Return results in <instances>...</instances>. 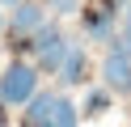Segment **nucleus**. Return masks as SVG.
Instances as JSON below:
<instances>
[{
  "label": "nucleus",
  "instance_id": "f257e3e1",
  "mask_svg": "<svg viewBox=\"0 0 131 127\" xmlns=\"http://www.w3.org/2000/svg\"><path fill=\"white\" fill-rule=\"evenodd\" d=\"M38 64L34 59H9L4 64V72H0V106L4 110H26L30 106V97H34L42 85H38Z\"/></svg>",
  "mask_w": 131,
  "mask_h": 127
},
{
  "label": "nucleus",
  "instance_id": "f03ea898",
  "mask_svg": "<svg viewBox=\"0 0 131 127\" xmlns=\"http://www.w3.org/2000/svg\"><path fill=\"white\" fill-rule=\"evenodd\" d=\"M68 47H72V38L59 30V21H47L42 30L30 38V55H34L38 72H47V76H55V72L63 68V55H68Z\"/></svg>",
  "mask_w": 131,
  "mask_h": 127
},
{
  "label": "nucleus",
  "instance_id": "7ed1b4c3",
  "mask_svg": "<svg viewBox=\"0 0 131 127\" xmlns=\"http://www.w3.org/2000/svg\"><path fill=\"white\" fill-rule=\"evenodd\" d=\"M47 21H51V17H47V4H42V0H21V4L9 13V30H4V34L13 38L9 47L30 51V38H34V34L42 30Z\"/></svg>",
  "mask_w": 131,
  "mask_h": 127
},
{
  "label": "nucleus",
  "instance_id": "20e7f679",
  "mask_svg": "<svg viewBox=\"0 0 131 127\" xmlns=\"http://www.w3.org/2000/svg\"><path fill=\"white\" fill-rule=\"evenodd\" d=\"M97 76H102V85L114 93V97H131V59L110 55V51H106V59H102V68H97Z\"/></svg>",
  "mask_w": 131,
  "mask_h": 127
},
{
  "label": "nucleus",
  "instance_id": "39448f33",
  "mask_svg": "<svg viewBox=\"0 0 131 127\" xmlns=\"http://www.w3.org/2000/svg\"><path fill=\"white\" fill-rule=\"evenodd\" d=\"M55 76H59V85H63V89L89 85V51H85V42H76V38H72L68 55H63V68H59Z\"/></svg>",
  "mask_w": 131,
  "mask_h": 127
},
{
  "label": "nucleus",
  "instance_id": "423d86ee",
  "mask_svg": "<svg viewBox=\"0 0 131 127\" xmlns=\"http://www.w3.org/2000/svg\"><path fill=\"white\" fill-rule=\"evenodd\" d=\"M55 97H59V89H38L30 97V106L21 110V127H47V119L55 110Z\"/></svg>",
  "mask_w": 131,
  "mask_h": 127
},
{
  "label": "nucleus",
  "instance_id": "0eeeda50",
  "mask_svg": "<svg viewBox=\"0 0 131 127\" xmlns=\"http://www.w3.org/2000/svg\"><path fill=\"white\" fill-rule=\"evenodd\" d=\"M110 106H114V93L106 89V85H89V89H85V102H80V114H85V119H102Z\"/></svg>",
  "mask_w": 131,
  "mask_h": 127
},
{
  "label": "nucleus",
  "instance_id": "6e6552de",
  "mask_svg": "<svg viewBox=\"0 0 131 127\" xmlns=\"http://www.w3.org/2000/svg\"><path fill=\"white\" fill-rule=\"evenodd\" d=\"M47 127H80V106L68 93L55 97V110H51V119H47Z\"/></svg>",
  "mask_w": 131,
  "mask_h": 127
},
{
  "label": "nucleus",
  "instance_id": "1a4fd4ad",
  "mask_svg": "<svg viewBox=\"0 0 131 127\" xmlns=\"http://www.w3.org/2000/svg\"><path fill=\"white\" fill-rule=\"evenodd\" d=\"M42 4H47V13H55V21H59V17L80 13V0H42Z\"/></svg>",
  "mask_w": 131,
  "mask_h": 127
},
{
  "label": "nucleus",
  "instance_id": "9d476101",
  "mask_svg": "<svg viewBox=\"0 0 131 127\" xmlns=\"http://www.w3.org/2000/svg\"><path fill=\"white\" fill-rule=\"evenodd\" d=\"M110 55H123V59H131V34H114V42H110Z\"/></svg>",
  "mask_w": 131,
  "mask_h": 127
},
{
  "label": "nucleus",
  "instance_id": "9b49d317",
  "mask_svg": "<svg viewBox=\"0 0 131 127\" xmlns=\"http://www.w3.org/2000/svg\"><path fill=\"white\" fill-rule=\"evenodd\" d=\"M123 34H131V0L123 4Z\"/></svg>",
  "mask_w": 131,
  "mask_h": 127
},
{
  "label": "nucleus",
  "instance_id": "f8f14e48",
  "mask_svg": "<svg viewBox=\"0 0 131 127\" xmlns=\"http://www.w3.org/2000/svg\"><path fill=\"white\" fill-rule=\"evenodd\" d=\"M21 4V0H0V8H17Z\"/></svg>",
  "mask_w": 131,
  "mask_h": 127
},
{
  "label": "nucleus",
  "instance_id": "ddd939ff",
  "mask_svg": "<svg viewBox=\"0 0 131 127\" xmlns=\"http://www.w3.org/2000/svg\"><path fill=\"white\" fill-rule=\"evenodd\" d=\"M4 30H9V21H4V8H0V34H4Z\"/></svg>",
  "mask_w": 131,
  "mask_h": 127
}]
</instances>
